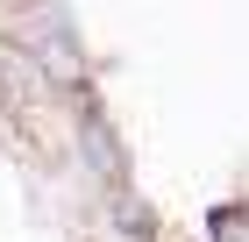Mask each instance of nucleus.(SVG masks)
I'll use <instances>...</instances> for the list:
<instances>
[{
	"label": "nucleus",
	"instance_id": "f257e3e1",
	"mask_svg": "<svg viewBox=\"0 0 249 242\" xmlns=\"http://www.w3.org/2000/svg\"><path fill=\"white\" fill-rule=\"evenodd\" d=\"M0 100H21V72H15V57H0Z\"/></svg>",
	"mask_w": 249,
	"mask_h": 242
}]
</instances>
